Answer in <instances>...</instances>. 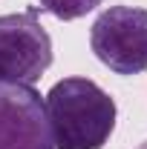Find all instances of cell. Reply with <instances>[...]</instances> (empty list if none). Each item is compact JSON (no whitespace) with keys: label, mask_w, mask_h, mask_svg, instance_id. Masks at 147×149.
<instances>
[{"label":"cell","mask_w":147,"mask_h":149,"mask_svg":"<svg viewBox=\"0 0 147 149\" xmlns=\"http://www.w3.org/2000/svg\"><path fill=\"white\" fill-rule=\"evenodd\" d=\"M0 149H55L46 103L35 86L0 80Z\"/></svg>","instance_id":"cell-4"},{"label":"cell","mask_w":147,"mask_h":149,"mask_svg":"<svg viewBox=\"0 0 147 149\" xmlns=\"http://www.w3.org/2000/svg\"><path fill=\"white\" fill-rule=\"evenodd\" d=\"M95 57L115 74L147 69V12L139 6H110L90 29Z\"/></svg>","instance_id":"cell-2"},{"label":"cell","mask_w":147,"mask_h":149,"mask_svg":"<svg viewBox=\"0 0 147 149\" xmlns=\"http://www.w3.org/2000/svg\"><path fill=\"white\" fill-rule=\"evenodd\" d=\"M136 149H147V141H144V143H141V146H136Z\"/></svg>","instance_id":"cell-6"},{"label":"cell","mask_w":147,"mask_h":149,"mask_svg":"<svg viewBox=\"0 0 147 149\" xmlns=\"http://www.w3.org/2000/svg\"><path fill=\"white\" fill-rule=\"evenodd\" d=\"M43 12H49L58 20H78L95 6H101V0H37Z\"/></svg>","instance_id":"cell-5"},{"label":"cell","mask_w":147,"mask_h":149,"mask_svg":"<svg viewBox=\"0 0 147 149\" xmlns=\"http://www.w3.org/2000/svg\"><path fill=\"white\" fill-rule=\"evenodd\" d=\"M115 115V100L90 77H64L46 95L55 149H104Z\"/></svg>","instance_id":"cell-1"},{"label":"cell","mask_w":147,"mask_h":149,"mask_svg":"<svg viewBox=\"0 0 147 149\" xmlns=\"http://www.w3.org/2000/svg\"><path fill=\"white\" fill-rule=\"evenodd\" d=\"M52 66V37L35 12L0 15V80L32 86Z\"/></svg>","instance_id":"cell-3"}]
</instances>
